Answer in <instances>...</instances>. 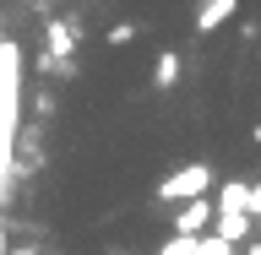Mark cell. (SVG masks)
<instances>
[{
  "mask_svg": "<svg viewBox=\"0 0 261 255\" xmlns=\"http://www.w3.org/2000/svg\"><path fill=\"white\" fill-rule=\"evenodd\" d=\"M11 255H22V250H11Z\"/></svg>",
  "mask_w": 261,
  "mask_h": 255,
  "instance_id": "30bf717a",
  "label": "cell"
},
{
  "mask_svg": "<svg viewBox=\"0 0 261 255\" xmlns=\"http://www.w3.org/2000/svg\"><path fill=\"white\" fill-rule=\"evenodd\" d=\"M228 16H240V0H201V11H196V33L207 38L228 22Z\"/></svg>",
  "mask_w": 261,
  "mask_h": 255,
  "instance_id": "277c9868",
  "label": "cell"
},
{
  "mask_svg": "<svg viewBox=\"0 0 261 255\" xmlns=\"http://www.w3.org/2000/svg\"><path fill=\"white\" fill-rule=\"evenodd\" d=\"M16 130H22V44L0 38V174L11 168Z\"/></svg>",
  "mask_w": 261,
  "mask_h": 255,
  "instance_id": "6da1fadb",
  "label": "cell"
},
{
  "mask_svg": "<svg viewBox=\"0 0 261 255\" xmlns=\"http://www.w3.org/2000/svg\"><path fill=\"white\" fill-rule=\"evenodd\" d=\"M0 255H11V234H6V223H0Z\"/></svg>",
  "mask_w": 261,
  "mask_h": 255,
  "instance_id": "9c48e42d",
  "label": "cell"
},
{
  "mask_svg": "<svg viewBox=\"0 0 261 255\" xmlns=\"http://www.w3.org/2000/svg\"><path fill=\"white\" fill-rule=\"evenodd\" d=\"M136 33H142V27H136V22H114V27L103 33V44H109V49H125L130 38H136Z\"/></svg>",
  "mask_w": 261,
  "mask_h": 255,
  "instance_id": "ba28073f",
  "label": "cell"
},
{
  "mask_svg": "<svg viewBox=\"0 0 261 255\" xmlns=\"http://www.w3.org/2000/svg\"><path fill=\"white\" fill-rule=\"evenodd\" d=\"M44 33H49V54H44V60H71V54H76V27H71V22L55 16Z\"/></svg>",
  "mask_w": 261,
  "mask_h": 255,
  "instance_id": "5b68a950",
  "label": "cell"
},
{
  "mask_svg": "<svg viewBox=\"0 0 261 255\" xmlns=\"http://www.w3.org/2000/svg\"><path fill=\"white\" fill-rule=\"evenodd\" d=\"M185 255H234V244H223L218 234H196V239H191V250H185Z\"/></svg>",
  "mask_w": 261,
  "mask_h": 255,
  "instance_id": "52a82bcc",
  "label": "cell"
},
{
  "mask_svg": "<svg viewBox=\"0 0 261 255\" xmlns=\"http://www.w3.org/2000/svg\"><path fill=\"white\" fill-rule=\"evenodd\" d=\"M212 179H218V174H212V163H201V158H196V163H179L174 174H163L158 185H152V201H174V207H179V201H196V195L212 190Z\"/></svg>",
  "mask_w": 261,
  "mask_h": 255,
  "instance_id": "7a4b0ae2",
  "label": "cell"
},
{
  "mask_svg": "<svg viewBox=\"0 0 261 255\" xmlns=\"http://www.w3.org/2000/svg\"><path fill=\"white\" fill-rule=\"evenodd\" d=\"M212 223V201L207 195H196V201H179L174 217H169V234H179V239H196V234H207Z\"/></svg>",
  "mask_w": 261,
  "mask_h": 255,
  "instance_id": "3957f363",
  "label": "cell"
},
{
  "mask_svg": "<svg viewBox=\"0 0 261 255\" xmlns=\"http://www.w3.org/2000/svg\"><path fill=\"white\" fill-rule=\"evenodd\" d=\"M179 65H185V60H179L174 49H163V54H158V71H152V87H158V93L179 87Z\"/></svg>",
  "mask_w": 261,
  "mask_h": 255,
  "instance_id": "8992f818",
  "label": "cell"
}]
</instances>
